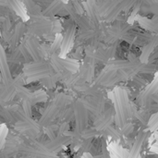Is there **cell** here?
Instances as JSON below:
<instances>
[{
	"label": "cell",
	"instance_id": "6da1fadb",
	"mask_svg": "<svg viewBox=\"0 0 158 158\" xmlns=\"http://www.w3.org/2000/svg\"><path fill=\"white\" fill-rule=\"evenodd\" d=\"M109 96L114 105L115 110V124L118 129H121L132 116V108L129 100L128 92L125 88L116 87Z\"/></svg>",
	"mask_w": 158,
	"mask_h": 158
},
{
	"label": "cell",
	"instance_id": "7a4b0ae2",
	"mask_svg": "<svg viewBox=\"0 0 158 158\" xmlns=\"http://www.w3.org/2000/svg\"><path fill=\"white\" fill-rule=\"evenodd\" d=\"M131 28L132 25H130L128 22L118 20L114 21L106 29V42L113 44L115 43H118V41L119 40L122 41L124 36L131 31Z\"/></svg>",
	"mask_w": 158,
	"mask_h": 158
},
{
	"label": "cell",
	"instance_id": "3957f363",
	"mask_svg": "<svg viewBox=\"0 0 158 158\" xmlns=\"http://www.w3.org/2000/svg\"><path fill=\"white\" fill-rule=\"evenodd\" d=\"M80 100L83 104L87 111L92 113L95 117H97L106 110V99L101 91L92 97H87Z\"/></svg>",
	"mask_w": 158,
	"mask_h": 158
},
{
	"label": "cell",
	"instance_id": "277c9868",
	"mask_svg": "<svg viewBox=\"0 0 158 158\" xmlns=\"http://www.w3.org/2000/svg\"><path fill=\"white\" fill-rule=\"evenodd\" d=\"M72 108L74 111V118H75V124H76L75 131L78 133L81 134L88 128V121H89L88 113L89 112L84 107L83 104L81 102L80 99L73 103Z\"/></svg>",
	"mask_w": 158,
	"mask_h": 158
},
{
	"label": "cell",
	"instance_id": "5b68a950",
	"mask_svg": "<svg viewBox=\"0 0 158 158\" xmlns=\"http://www.w3.org/2000/svg\"><path fill=\"white\" fill-rule=\"evenodd\" d=\"M115 121V110L110 107L106 109L100 115L95 117L94 120V128L99 131L104 133L110 126L113 125Z\"/></svg>",
	"mask_w": 158,
	"mask_h": 158
},
{
	"label": "cell",
	"instance_id": "8992f818",
	"mask_svg": "<svg viewBox=\"0 0 158 158\" xmlns=\"http://www.w3.org/2000/svg\"><path fill=\"white\" fill-rule=\"evenodd\" d=\"M96 63L94 56H85L84 62L79 69V77L87 83L93 81L95 74Z\"/></svg>",
	"mask_w": 158,
	"mask_h": 158
},
{
	"label": "cell",
	"instance_id": "52a82bcc",
	"mask_svg": "<svg viewBox=\"0 0 158 158\" xmlns=\"http://www.w3.org/2000/svg\"><path fill=\"white\" fill-rule=\"evenodd\" d=\"M118 45V43H115L108 47H103V46L100 47L94 54V57L95 61L107 65L110 61L113 60L112 58L114 57V56L117 52Z\"/></svg>",
	"mask_w": 158,
	"mask_h": 158
},
{
	"label": "cell",
	"instance_id": "ba28073f",
	"mask_svg": "<svg viewBox=\"0 0 158 158\" xmlns=\"http://www.w3.org/2000/svg\"><path fill=\"white\" fill-rule=\"evenodd\" d=\"M154 35H151L149 32H140V31H130L127 35L124 36L122 41H125L126 43L137 46H144L152 38Z\"/></svg>",
	"mask_w": 158,
	"mask_h": 158
},
{
	"label": "cell",
	"instance_id": "9c48e42d",
	"mask_svg": "<svg viewBox=\"0 0 158 158\" xmlns=\"http://www.w3.org/2000/svg\"><path fill=\"white\" fill-rule=\"evenodd\" d=\"M76 39V25L75 23H70L67 26L65 34L63 36L62 44H61V55L66 56L67 53L72 47Z\"/></svg>",
	"mask_w": 158,
	"mask_h": 158
},
{
	"label": "cell",
	"instance_id": "30bf717a",
	"mask_svg": "<svg viewBox=\"0 0 158 158\" xmlns=\"http://www.w3.org/2000/svg\"><path fill=\"white\" fill-rule=\"evenodd\" d=\"M142 65L143 64L141 62L133 64V63H131L129 60H125V59H114V60L110 61L105 69L107 70H112V71L118 72L120 70L140 69Z\"/></svg>",
	"mask_w": 158,
	"mask_h": 158
},
{
	"label": "cell",
	"instance_id": "8fae6325",
	"mask_svg": "<svg viewBox=\"0 0 158 158\" xmlns=\"http://www.w3.org/2000/svg\"><path fill=\"white\" fill-rule=\"evenodd\" d=\"M158 92V73L156 74L153 81L151 83H149L144 90L141 93V94L138 97V103L140 106H144L146 104V102L152 98L155 94H156Z\"/></svg>",
	"mask_w": 158,
	"mask_h": 158
},
{
	"label": "cell",
	"instance_id": "7c38bea8",
	"mask_svg": "<svg viewBox=\"0 0 158 158\" xmlns=\"http://www.w3.org/2000/svg\"><path fill=\"white\" fill-rule=\"evenodd\" d=\"M30 31L35 35H44L48 33L52 30V22L42 19V18H35L34 21L30 26Z\"/></svg>",
	"mask_w": 158,
	"mask_h": 158
},
{
	"label": "cell",
	"instance_id": "4fadbf2b",
	"mask_svg": "<svg viewBox=\"0 0 158 158\" xmlns=\"http://www.w3.org/2000/svg\"><path fill=\"white\" fill-rule=\"evenodd\" d=\"M158 46V34L154 35L153 38L143 47L142 53L139 56V61L142 64H148L153 53Z\"/></svg>",
	"mask_w": 158,
	"mask_h": 158
},
{
	"label": "cell",
	"instance_id": "5bb4252c",
	"mask_svg": "<svg viewBox=\"0 0 158 158\" xmlns=\"http://www.w3.org/2000/svg\"><path fill=\"white\" fill-rule=\"evenodd\" d=\"M148 131H142L138 136L136 137V140L134 141L130 153L128 154L127 158H141V151L143 148V145L144 142L147 139Z\"/></svg>",
	"mask_w": 158,
	"mask_h": 158
},
{
	"label": "cell",
	"instance_id": "9a60e30c",
	"mask_svg": "<svg viewBox=\"0 0 158 158\" xmlns=\"http://www.w3.org/2000/svg\"><path fill=\"white\" fill-rule=\"evenodd\" d=\"M136 20L140 24V26L147 31L158 33V15L154 16L153 18L149 19L144 16L138 15Z\"/></svg>",
	"mask_w": 158,
	"mask_h": 158
},
{
	"label": "cell",
	"instance_id": "2e32d148",
	"mask_svg": "<svg viewBox=\"0 0 158 158\" xmlns=\"http://www.w3.org/2000/svg\"><path fill=\"white\" fill-rule=\"evenodd\" d=\"M84 11L86 12L87 18L94 24V26L97 28L100 26V15L97 11L95 1H86L82 3Z\"/></svg>",
	"mask_w": 158,
	"mask_h": 158
},
{
	"label": "cell",
	"instance_id": "e0dca14e",
	"mask_svg": "<svg viewBox=\"0 0 158 158\" xmlns=\"http://www.w3.org/2000/svg\"><path fill=\"white\" fill-rule=\"evenodd\" d=\"M68 144H71L70 138L66 135H58L56 139L50 141L45 145V148L51 152H57Z\"/></svg>",
	"mask_w": 158,
	"mask_h": 158
},
{
	"label": "cell",
	"instance_id": "ac0fdd59",
	"mask_svg": "<svg viewBox=\"0 0 158 158\" xmlns=\"http://www.w3.org/2000/svg\"><path fill=\"white\" fill-rule=\"evenodd\" d=\"M101 35V30H100V26L95 28V29H92V30H87V31H81L79 32V34H77L76 36V43L78 44H82V43H87L88 41H90L91 39Z\"/></svg>",
	"mask_w": 158,
	"mask_h": 158
},
{
	"label": "cell",
	"instance_id": "d6986e66",
	"mask_svg": "<svg viewBox=\"0 0 158 158\" xmlns=\"http://www.w3.org/2000/svg\"><path fill=\"white\" fill-rule=\"evenodd\" d=\"M59 62L64 69L71 74H76L80 69V65L77 60L72 58H59Z\"/></svg>",
	"mask_w": 158,
	"mask_h": 158
},
{
	"label": "cell",
	"instance_id": "ffe728a7",
	"mask_svg": "<svg viewBox=\"0 0 158 158\" xmlns=\"http://www.w3.org/2000/svg\"><path fill=\"white\" fill-rule=\"evenodd\" d=\"M116 1H95V6L100 16L105 17Z\"/></svg>",
	"mask_w": 158,
	"mask_h": 158
},
{
	"label": "cell",
	"instance_id": "44dd1931",
	"mask_svg": "<svg viewBox=\"0 0 158 158\" xmlns=\"http://www.w3.org/2000/svg\"><path fill=\"white\" fill-rule=\"evenodd\" d=\"M63 8H65V6H63V4L61 2H53L49 6L46 7L44 14L48 16H54L58 14Z\"/></svg>",
	"mask_w": 158,
	"mask_h": 158
},
{
	"label": "cell",
	"instance_id": "7402d4cb",
	"mask_svg": "<svg viewBox=\"0 0 158 158\" xmlns=\"http://www.w3.org/2000/svg\"><path fill=\"white\" fill-rule=\"evenodd\" d=\"M143 1H136V3L134 4L133 7L131 9V15L129 16V19H128V23L130 25H132L133 22L136 20V18L138 17L139 12L141 11V7H142V5H143Z\"/></svg>",
	"mask_w": 158,
	"mask_h": 158
},
{
	"label": "cell",
	"instance_id": "603a6c76",
	"mask_svg": "<svg viewBox=\"0 0 158 158\" xmlns=\"http://www.w3.org/2000/svg\"><path fill=\"white\" fill-rule=\"evenodd\" d=\"M100 135H104V133L97 131L95 129H86L82 133H81V139L83 141L85 140H93L95 137H98Z\"/></svg>",
	"mask_w": 158,
	"mask_h": 158
},
{
	"label": "cell",
	"instance_id": "cb8c5ba5",
	"mask_svg": "<svg viewBox=\"0 0 158 158\" xmlns=\"http://www.w3.org/2000/svg\"><path fill=\"white\" fill-rule=\"evenodd\" d=\"M104 135H108V136H110L111 138H113V139L116 140V141H119V140H121V138H122V134H121L120 131L118 130L117 128H115L113 125L110 126V127L104 132Z\"/></svg>",
	"mask_w": 158,
	"mask_h": 158
},
{
	"label": "cell",
	"instance_id": "d4e9b609",
	"mask_svg": "<svg viewBox=\"0 0 158 158\" xmlns=\"http://www.w3.org/2000/svg\"><path fill=\"white\" fill-rule=\"evenodd\" d=\"M156 72V66L153 63L143 64L139 70L140 74H154Z\"/></svg>",
	"mask_w": 158,
	"mask_h": 158
},
{
	"label": "cell",
	"instance_id": "484cf974",
	"mask_svg": "<svg viewBox=\"0 0 158 158\" xmlns=\"http://www.w3.org/2000/svg\"><path fill=\"white\" fill-rule=\"evenodd\" d=\"M62 118L64 119V122L69 123L71 120H73L74 118V111L73 108H69V109H66L64 111H62Z\"/></svg>",
	"mask_w": 158,
	"mask_h": 158
},
{
	"label": "cell",
	"instance_id": "4316f807",
	"mask_svg": "<svg viewBox=\"0 0 158 158\" xmlns=\"http://www.w3.org/2000/svg\"><path fill=\"white\" fill-rule=\"evenodd\" d=\"M133 129H134L133 124L131 123V122H128L121 129H118V130L120 131L122 135H129V134H131L133 131Z\"/></svg>",
	"mask_w": 158,
	"mask_h": 158
},
{
	"label": "cell",
	"instance_id": "83f0119b",
	"mask_svg": "<svg viewBox=\"0 0 158 158\" xmlns=\"http://www.w3.org/2000/svg\"><path fill=\"white\" fill-rule=\"evenodd\" d=\"M72 3V6L76 11V13L79 15V16H83V13H84V8H83V6H82V3H80V2H71Z\"/></svg>",
	"mask_w": 158,
	"mask_h": 158
},
{
	"label": "cell",
	"instance_id": "f1b7e54d",
	"mask_svg": "<svg viewBox=\"0 0 158 158\" xmlns=\"http://www.w3.org/2000/svg\"><path fill=\"white\" fill-rule=\"evenodd\" d=\"M133 81H134V83H135V85H136L137 87H143V86L144 85V83H145V81H144L143 78L137 77V76L134 78Z\"/></svg>",
	"mask_w": 158,
	"mask_h": 158
},
{
	"label": "cell",
	"instance_id": "f546056e",
	"mask_svg": "<svg viewBox=\"0 0 158 158\" xmlns=\"http://www.w3.org/2000/svg\"><path fill=\"white\" fill-rule=\"evenodd\" d=\"M82 158H111V156H108V157H104V156H101V157H99V156H94L91 153H86V154H84L83 156H82Z\"/></svg>",
	"mask_w": 158,
	"mask_h": 158
},
{
	"label": "cell",
	"instance_id": "4dcf8cb0",
	"mask_svg": "<svg viewBox=\"0 0 158 158\" xmlns=\"http://www.w3.org/2000/svg\"><path fill=\"white\" fill-rule=\"evenodd\" d=\"M155 144L152 146V149H158V132H156L155 133Z\"/></svg>",
	"mask_w": 158,
	"mask_h": 158
},
{
	"label": "cell",
	"instance_id": "1f68e13d",
	"mask_svg": "<svg viewBox=\"0 0 158 158\" xmlns=\"http://www.w3.org/2000/svg\"><path fill=\"white\" fill-rule=\"evenodd\" d=\"M152 99H153V100H154V101H155V102H156V103L158 105V94H155V95L152 97Z\"/></svg>",
	"mask_w": 158,
	"mask_h": 158
},
{
	"label": "cell",
	"instance_id": "d6a6232c",
	"mask_svg": "<svg viewBox=\"0 0 158 158\" xmlns=\"http://www.w3.org/2000/svg\"><path fill=\"white\" fill-rule=\"evenodd\" d=\"M111 158H114V157H113V156H111Z\"/></svg>",
	"mask_w": 158,
	"mask_h": 158
},
{
	"label": "cell",
	"instance_id": "836d02e7",
	"mask_svg": "<svg viewBox=\"0 0 158 158\" xmlns=\"http://www.w3.org/2000/svg\"><path fill=\"white\" fill-rule=\"evenodd\" d=\"M157 34H158V33H157Z\"/></svg>",
	"mask_w": 158,
	"mask_h": 158
}]
</instances>
